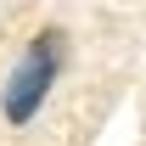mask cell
Masks as SVG:
<instances>
[{
	"instance_id": "6da1fadb",
	"label": "cell",
	"mask_w": 146,
	"mask_h": 146,
	"mask_svg": "<svg viewBox=\"0 0 146 146\" xmlns=\"http://www.w3.org/2000/svg\"><path fill=\"white\" fill-rule=\"evenodd\" d=\"M62 62H68V34H62V28H39V34L28 39L23 62L6 73V84H0V112H6V124H28V118L45 107Z\"/></svg>"
}]
</instances>
